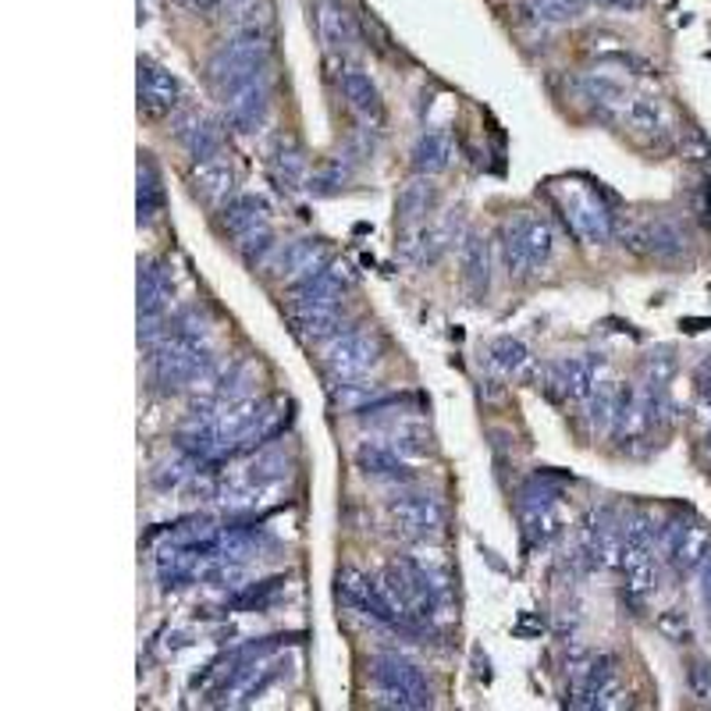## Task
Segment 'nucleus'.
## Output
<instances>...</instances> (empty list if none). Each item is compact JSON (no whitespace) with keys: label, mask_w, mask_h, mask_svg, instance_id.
<instances>
[{"label":"nucleus","mask_w":711,"mask_h":711,"mask_svg":"<svg viewBox=\"0 0 711 711\" xmlns=\"http://www.w3.org/2000/svg\"><path fill=\"white\" fill-rule=\"evenodd\" d=\"M271 36H242L231 33L218 51L210 54L207 61V79L214 86L218 97L231 92L236 86L250 83L253 75H260L264 68H271Z\"/></svg>","instance_id":"f257e3e1"},{"label":"nucleus","mask_w":711,"mask_h":711,"mask_svg":"<svg viewBox=\"0 0 711 711\" xmlns=\"http://www.w3.org/2000/svg\"><path fill=\"white\" fill-rule=\"evenodd\" d=\"M207 363H210L207 342L185 338L178 331L164 335L161 342L150 349V378L161 392H182L185 384H193L204 374Z\"/></svg>","instance_id":"f03ea898"},{"label":"nucleus","mask_w":711,"mask_h":711,"mask_svg":"<svg viewBox=\"0 0 711 711\" xmlns=\"http://www.w3.org/2000/svg\"><path fill=\"white\" fill-rule=\"evenodd\" d=\"M551 196H555V204H559L562 218L577 239L601 245L615 236L612 210L601 204V196L594 189H583V185H577V182H555Z\"/></svg>","instance_id":"7ed1b4c3"},{"label":"nucleus","mask_w":711,"mask_h":711,"mask_svg":"<svg viewBox=\"0 0 711 711\" xmlns=\"http://www.w3.org/2000/svg\"><path fill=\"white\" fill-rule=\"evenodd\" d=\"M502 253H505V267L508 274L527 277L537 267H545L551 253H555V231L545 218H534V214H519L505 225L502 231Z\"/></svg>","instance_id":"20e7f679"},{"label":"nucleus","mask_w":711,"mask_h":711,"mask_svg":"<svg viewBox=\"0 0 711 711\" xmlns=\"http://www.w3.org/2000/svg\"><path fill=\"white\" fill-rule=\"evenodd\" d=\"M370 679L378 687V704L389 708H430V687L424 669L395 652H381L370 661Z\"/></svg>","instance_id":"39448f33"},{"label":"nucleus","mask_w":711,"mask_h":711,"mask_svg":"<svg viewBox=\"0 0 711 711\" xmlns=\"http://www.w3.org/2000/svg\"><path fill=\"white\" fill-rule=\"evenodd\" d=\"M381 356H384V338L378 331L356 328V331H342L324 349V370L331 374V381L360 378L370 367L381 363Z\"/></svg>","instance_id":"423d86ee"},{"label":"nucleus","mask_w":711,"mask_h":711,"mask_svg":"<svg viewBox=\"0 0 711 711\" xmlns=\"http://www.w3.org/2000/svg\"><path fill=\"white\" fill-rule=\"evenodd\" d=\"M221 103H225V125L231 132H239V135L260 132L267 125V114H271V68H264L260 75H253L250 83L225 92Z\"/></svg>","instance_id":"0eeeda50"},{"label":"nucleus","mask_w":711,"mask_h":711,"mask_svg":"<svg viewBox=\"0 0 711 711\" xmlns=\"http://www.w3.org/2000/svg\"><path fill=\"white\" fill-rule=\"evenodd\" d=\"M620 236L633 253H647L658 260H679L687 253V231L672 218H633L620 228Z\"/></svg>","instance_id":"6e6552de"},{"label":"nucleus","mask_w":711,"mask_h":711,"mask_svg":"<svg viewBox=\"0 0 711 711\" xmlns=\"http://www.w3.org/2000/svg\"><path fill=\"white\" fill-rule=\"evenodd\" d=\"M389 513L395 519V527L416 540L438 537L445 530V508L435 494H402V499L392 502Z\"/></svg>","instance_id":"1a4fd4ad"},{"label":"nucleus","mask_w":711,"mask_h":711,"mask_svg":"<svg viewBox=\"0 0 711 711\" xmlns=\"http://www.w3.org/2000/svg\"><path fill=\"white\" fill-rule=\"evenodd\" d=\"M548 392L562 395L569 402H591L594 389H598V363L594 356H569V360H559L545 370Z\"/></svg>","instance_id":"9d476101"},{"label":"nucleus","mask_w":711,"mask_h":711,"mask_svg":"<svg viewBox=\"0 0 711 711\" xmlns=\"http://www.w3.org/2000/svg\"><path fill=\"white\" fill-rule=\"evenodd\" d=\"M352 282V274L346 264H335L328 260L324 267H317L314 274L292 282V306H328V303H342L346 288Z\"/></svg>","instance_id":"9b49d317"},{"label":"nucleus","mask_w":711,"mask_h":711,"mask_svg":"<svg viewBox=\"0 0 711 711\" xmlns=\"http://www.w3.org/2000/svg\"><path fill=\"white\" fill-rule=\"evenodd\" d=\"M189 185L193 193L204 199L207 207H221L228 204L231 189H236V167L221 153H210V157H193L189 164Z\"/></svg>","instance_id":"f8f14e48"},{"label":"nucleus","mask_w":711,"mask_h":711,"mask_svg":"<svg viewBox=\"0 0 711 711\" xmlns=\"http://www.w3.org/2000/svg\"><path fill=\"white\" fill-rule=\"evenodd\" d=\"M178 79L167 68L153 65V61H139V111L150 118L172 114L178 107Z\"/></svg>","instance_id":"ddd939ff"},{"label":"nucleus","mask_w":711,"mask_h":711,"mask_svg":"<svg viewBox=\"0 0 711 711\" xmlns=\"http://www.w3.org/2000/svg\"><path fill=\"white\" fill-rule=\"evenodd\" d=\"M172 299H175V282L167 264L150 260V264L139 267V320H164Z\"/></svg>","instance_id":"4468645a"},{"label":"nucleus","mask_w":711,"mask_h":711,"mask_svg":"<svg viewBox=\"0 0 711 711\" xmlns=\"http://www.w3.org/2000/svg\"><path fill=\"white\" fill-rule=\"evenodd\" d=\"M615 121L633 135L641 139V143H655V139L669 135V114L666 107L652 97H630L623 103V111L615 114Z\"/></svg>","instance_id":"2eb2a0df"},{"label":"nucleus","mask_w":711,"mask_h":711,"mask_svg":"<svg viewBox=\"0 0 711 711\" xmlns=\"http://www.w3.org/2000/svg\"><path fill=\"white\" fill-rule=\"evenodd\" d=\"M338 89H342V97H346L349 111L356 118L367 121V125H374V129L384 125V100H381L378 86L370 83V75H363L360 68H346L342 75H338Z\"/></svg>","instance_id":"dca6fc26"},{"label":"nucleus","mask_w":711,"mask_h":711,"mask_svg":"<svg viewBox=\"0 0 711 711\" xmlns=\"http://www.w3.org/2000/svg\"><path fill=\"white\" fill-rule=\"evenodd\" d=\"M438 204V185L430 182V175H416L398 189L395 199V221L402 228H420L427 221V214Z\"/></svg>","instance_id":"f3484780"},{"label":"nucleus","mask_w":711,"mask_h":711,"mask_svg":"<svg viewBox=\"0 0 711 711\" xmlns=\"http://www.w3.org/2000/svg\"><path fill=\"white\" fill-rule=\"evenodd\" d=\"M317 33L331 51H352L360 40V29L342 0H317Z\"/></svg>","instance_id":"a211bd4d"},{"label":"nucleus","mask_w":711,"mask_h":711,"mask_svg":"<svg viewBox=\"0 0 711 711\" xmlns=\"http://www.w3.org/2000/svg\"><path fill=\"white\" fill-rule=\"evenodd\" d=\"M292 320H296V331L306 342H324V338H338L346 328V314L342 303H328V306H292Z\"/></svg>","instance_id":"6ab92c4d"},{"label":"nucleus","mask_w":711,"mask_h":711,"mask_svg":"<svg viewBox=\"0 0 711 711\" xmlns=\"http://www.w3.org/2000/svg\"><path fill=\"white\" fill-rule=\"evenodd\" d=\"M708 555H711V527L698 519H687L683 534L676 537V545L669 548L666 559L672 562L676 573H693V569L704 566Z\"/></svg>","instance_id":"aec40b11"},{"label":"nucleus","mask_w":711,"mask_h":711,"mask_svg":"<svg viewBox=\"0 0 711 711\" xmlns=\"http://www.w3.org/2000/svg\"><path fill=\"white\" fill-rule=\"evenodd\" d=\"M324 264H328V245H324V239H299V242H292L288 250L277 253L274 271H277V277H285V282H299V277L314 274Z\"/></svg>","instance_id":"412c9836"},{"label":"nucleus","mask_w":711,"mask_h":711,"mask_svg":"<svg viewBox=\"0 0 711 711\" xmlns=\"http://www.w3.org/2000/svg\"><path fill=\"white\" fill-rule=\"evenodd\" d=\"M356 467L367 477H378V481H409V467L395 445L363 441L356 448Z\"/></svg>","instance_id":"4be33fe9"},{"label":"nucleus","mask_w":711,"mask_h":711,"mask_svg":"<svg viewBox=\"0 0 711 711\" xmlns=\"http://www.w3.org/2000/svg\"><path fill=\"white\" fill-rule=\"evenodd\" d=\"M271 178L277 182V189L296 193L306 182V153L292 135H277L271 146Z\"/></svg>","instance_id":"5701e85b"},{"label":"nucleus","mask_w":711,"mask_h":711,"mask_svg":"<svg viewBox=\"0 0 711 711\" xmlns=\"http://www.w3.org/2000/svg\"><path fill=\"white\" fill-rule=\"evenodd\" d=\"M175 135H178V143L189 150V157H210V153H221L225 150L221 129L214 125L207 114H199V111L182 114Z\"/></svg>","instance_id":"b1692460"},{"label":"nucleus","mask_w":711,"mask_h":711,"mask_svg":"<svg viewBox=\"0 0 711 711\" xmlns=\"http://www.w3.org/2000/svg\"><path fill=\"white\" fill-rule=\"evenodd\" d=\"M218 225L231 242H239L242 236H250L253 228L267 225V204L260 196H236L221 207Z\"/></svg>","instance_id":"393cba45"},{"label":"nucleus","mask_w":711,"mask_h":711,"mask_svg":"<svg viewBox=\"0 0 711 711\" xmlns=\"http://www.w3.org/2000/svg\"><path fill=\"white\" fill-rule=\"evenodd\" d=\"M459 267H462V285L470 288L473 299L488 296V285H491V250L481 236H470L462 239V250H459Z\"/></svg>","instance_id":"a878e982"},{"label":"nucleus","mask_w":711,"mask_h":711,"mask_svg":"<svg viewBox=\"0 0 711 711\" xmlns=\"http://www.w3.org/2000/svg\"><path fill=\"white\" fill-rule=\"evenodd\" d=\"M409 161H413L416 175H430V178L441 175L445 167L452 164V139H448L445 132H424L413 143Z\"/></svg>","instance_id":"bb28decb"},{"label":"nucleus","mask_w":711,"mask_h":711,"mask_svg":"<svg viewBox=\"0 0 711 711\" xmlns=\"http://www.w3.org/2000/svg\"><path fill=\"white\" fill-rule=\"evenodd\" d=\"M580 92L591 103H598V111L605 114V118H612V121H615V114L623 111V103L630 100L626 86L620 79H612V75H605V72L583 75V79H580Z\"/></svg>","instance_id":"cd10ccee"},{"label":"nucleus","mask_w":711,"mask_h":711,"mask_svg":"<svg viewBox=\"0 0 711 711\" xmlns=\"http://www.w3.org/2000/svg\"><path fill=\"white\" fill-rule=\"evenodd\" d=\"M623 398L626 392L620 384H598L594 395H591V409H587V420H591L594 435H612L615 424H620V413H623Z\"/></svg>","instance_id":"c85d7f7f"},{"label":"nucleus","mask_w":711,"mask_h":711,"mask_svg":"<svg viewBox=\"0 0 711 711\" xmlns=\"http://www.w3.org/2000/svg\"><path fill=\"white\" fill-rule=\"evenodd\" d=\"M135 204H139V225H150L157 214L164 210V185L161 172L150 157H139V189H135Z\"/></svg>","instance_id":"c756f323"},{"label":"nucleus","mask_w":711,"mask_h":711,"mask_svg":"<svg viewBox=\"0 0 711 711\" xmlns=\"http://www.w3.org/2000/svg\"><path fill=\"white\" fill-rule=\"evenodd\" d=\"M378 398H384V384L367 381L363 374L360 378H342V381L331 384V402L338 409H346V413H360Z\"/></svg>","instance_id":"7c9ffc66"},{"label":"nucleus","mask_w":711,"mask_h":711,"mask_svg":"<svg viewBox=\"0 0 711 711\" xmlns=\"http://www.w3.org/2000/svg\"><path fill=\"white\" fill-rule=\"evenodd\" d=\"M488 363L494 370H502V374H523L530 367V352L516 338H494L488 346Z\"/></svg>","instance_id":"2f4dec72"},{"label":"nucleus","mask_w":711,"mask_h":711,"mask_svg":"<svg viewBox=\"0 0 711 711\" xmlns=\"http://www.w3.org/2000/svg\"><path fill=\"white\" fill-rule=\"evenodd\" d=\"M236 250H239V256H242L250 267H267L271 256L277 253L274 231H271L267 225H260V228L250 231V236H242V239L236 242Z\"/></svg>","instance_id":"473e14b6"},{"label":"nucleus","mask_w":711,"mask_h":711,"mask_svg":"<svg viewBox=\"0 0 711 711\" xmlns=\"http://www.w3.org/2000/svg\"><path fill=\"white\" fill-rule=\"evenodd\" d=\"M523 4H527V11L540 25H566L580 19L587 0H523Z\"/></svg>","instance_id":"72a5a7b5"},{"label":"nucleus","mask_w":711,"mask_h":711,"mask_svg":"<svg viewBox=\"0 0 711 711\" xmlns=\"http://www.w3.org/2000/svg\"><path fill=\"white\" fill-rule=\"evenodd\" d=\"M288 477V462L282 452H271V456H260L250 470V484L253 488H264V484H277Z\"/></svg>","instance_id":"f704fd0d"},{"label":"nucleus","mask_w":711,"mask_h":711,"mask_svg":"<svg viewBox=\"0 0 711 711\" xmlns=\"http://www.w3.org/2000/svg\"><path fill=\"white\" fill-rule=\"evenodd\" d=\"M644 378L647 384H658V389H669V381L676 378V356L669 349H658L644 360Z\"/></svg>","instance_id":"c9c22d12"},{"label":"nucleus","mask_w":711,"mask_h":711,"mask_svg":"<svg viewBox=\"0 0 711 711\" xmlns=\"http://www.w3.org/2000/svg\"><path fill=\"white\" fill-rule=\"evenodd\" d=\"M587 51H591L598 61H620V65L630 61V46L620 36H609V33H594L591 43H587Z\"/></svg>","instance_id":"e433bc0d"},{"label":"nucleus","mask_w":711,"mask_h":711,"mask_svg":"<svg viewBox=\"0 0 711 711\" xmlns=\"http://www.w3.org/2000/svg\"><path fill=\"white\" fill-rule=\"evenodd\" d=\"M658 630L666 633L669 641H676V644H687L690 641V626H687V615L679 612V609H669L666 615L658 620Z\"/></svg>","instance_id":"4c0bfd02"},{"label":"nucleus","mask_w":711,"mask_h":711,"mask_svg":"<svg viewBox=\"0 0 711 711\" xmlns=\"http://www.w3.org/2000/svg\"><path fill=\"white\" fill-rule=\"evenodd\" d=\"M342 182H346V172H342V167H338V164H328V167H324V172H317V175L310 178V189H314V193H335Z\"/></svg>","instance_id":"58836bf2"},{"label":"nucleus","mask_w":711,"mask_h":711,"mask_svg":"<svg viewBox=\"0 0 711 711\" xmlns=\"http://www.w3.org/2000/svg\"><path fill=\"white\" fill-rule=\"evenodd\" d=\"M693 384H698V395H701L704 406H711V356L701 360L698 370H693Z\"/></svg>","instance_id":"ea45409f"},{"label":"nucleus","mask_w":711,"mask_h":711,"mask_svg":"<svg viewBox=\"0 0 711 711\" xmlns=\"http://www.w3.org/2000/svg\"><path fill=\"white\" fill-rule=\"evenodd\" d=\"M178 4L193 14H214V11L225 8V0H178Z\"/></svg>","instance_id":"a19ab883"},{"label":"nucleus","mask_w":711,"mask_h":711,"mask_svg":"<svg viewBox=\"0 0 711 711\" xmlns=\"http://www.w3.org/2000/svg\"><path fill=\"white\" fill-rule=\"evenodd\" d=\"M701 601H704V609H708V623H711V555H708L704 566H701Z\"/></svg>","instance_id":"79ce46f5"},{"label":"nucleus","mask_w":711,"mask_h":711,"mask_svg":"<svg viewBox=\"0 0 711 711\" xmlns=\"http://www.w3.org/2000/svg\"><path fill=\"white\" fill-rule=\"evenodd\" d=\"M644 0H605V8H626V11H633V8H641Z\"/></svg>","instance_id":"37998d69"},{"label":"nucleus","mask_w":711,"mask_h":711,"mask_svg":"<svg viewBox=\"0 0 711 711\" xmlns=\"http://www.w3.org/2000/svg\"><path fill=\"white\" fill-rule=\"evenodd\" d=\"M225 4H236V0H225Z\"/></svg>","instance_id":"c03bdc74"}]
</instances>
